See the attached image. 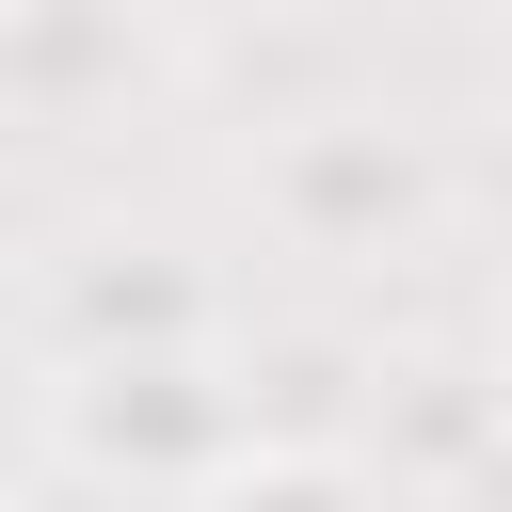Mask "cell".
Wrapping results in <instances>:
<instances>
[{"label":"cell","instance_id":"obj_3","mask_svg":"<svg viewBox=\"0 0 512 512\" xmlns=\"http://www.w3.org/2000/svg\"><path fill=\"white\" fill-rule=\"evenodd\" d=\"M48 352L64 368H96V352H224V288H208V256H176L144 224H96V240L48 256Z\"/></svg>","mask_w":512,"mask_h":512},{"label":"cell","instance_id":"obj_8","mask_svg":"<svg viewBox=\"0 0 512 512\" xmlns=\"http://www.w3.org/2000/svg\"><path fill=\"white\" fill-rule=\"evenodd\" d=\"M224 80L256 96V128H288V112H336V48H320V32H240V48H224Z\"/></svg>","mask_w":512,"mask_h":512},{"label":"cell","instance_id":"obj_4","mask_svg":"<svg viewBox=\"0 0 512 512\" xmlns=\"http://www.w3.org/2000/svg\"><path fill=\"white\" fill-rule=\"evenodd\" d=\"M496 416H512V384H496V368H448V352H400V368H384V352H368L352 464H368V480H432V496H448V480L496 448Z\"/></svg>","mask_w":512,"mask_h":512},{"label":"cell","instance_id":"obj_11","mask_svg":"<svg viewBox=\"0 0 512 512\" xmlns=\"http://www.w3.org/2000/svg\"><path fill=\"white\" fill-rule=\"evenodd\" d=\"M496 80H512V32H496Z\"/></svg>","mask_w":512,"mask_h":512},{"label":"cell","instance_id":"obj_7","mask_svg":"<svg viewBox=\"0 0 512 512\" xmlns=\"http://www.w3.org/2000/svg\"><path fill=\"white\" fill-rule=\"evenodd\" d=\"M208 512H384V480L352 448H240L208 480Z\"/></svg>","mask_w":512,"mask_h":512},{"label":"cell","instance_id":"obj_6","mask_svg":"<svg viewBox=\"0 0 512 512\" xmlns=\"http://www.w3.org/2000/svg\"><path fill=\"white\" fill-rule=\"evenodd\" d=\"M224 400H240V448H352V416H368V352H352V336L224 352Z\"/></svg>","mask_w":512,"mask_h":512},{"label":"cell","instance_id":"obj_5","mask_svg":"<svg viewBox=\"0 0 512 512\" xmlns=\"http://www.w3.org/2000/svg\"><path fill=\"white\" fill-rule=\"evenodd\" d=\"M128 64H144L128 0H0V112L80 128L96 96H128Z\"/></svg>","mask_w":512,"mask_h":512},{"label":"cell","instance_id":"obj_1","mask_svg":"<svg viewBox=\"0 0 512 512\" xmlns=\"http://www.w3.org/2000/svg\"><path fill=\"white\" fill-rule=\"evenodd\" d=\"M256 208H272V240H304V256H416L432 208H448V160H432V128L336 96V112L256 128Z\"/></svg>","mask_w":512,"mask_h":512},{"label":"cell","instance_id":"obj_10","mask_svg":"<svg viewBox=\"0 0 512 512\" xmlns=\"http://www.w3.org/2000/svg\"><path fill=\"white\" fill-rule=\"evenodd\" d=\"M16 448H32V384L0 368V480H16Z\"/></svg>","mask_w":512,"mask_h":512},{"label":"cell","instance_id":"obj_2","mask_svg":"<svg viewBox=\"0 0 512 512\" xmlns=\"http://www.w3.org/2000/svg\"><path fill=\"white\" fill-rule=\"evenodd\" d=\"M32 432H48L80 480H144V496H208V480L240 464L224 352H96V368H48Z\"/></svg>","mask_w":512,"mask_h":512},{"label":"cell","instance_id":"obj_9","mask_svg":"<svg viewBox=\"0 0 512 512\" xmlns=\"http://www.w3.org/2000/svg\"><path fill=\"white\" fill-rule=\"evenodd\" d=\"M448 512H512V416H496V448H480V464L448 480Z\"/></svg>","mask_w":512,"mask_h":512}]
</instances>
